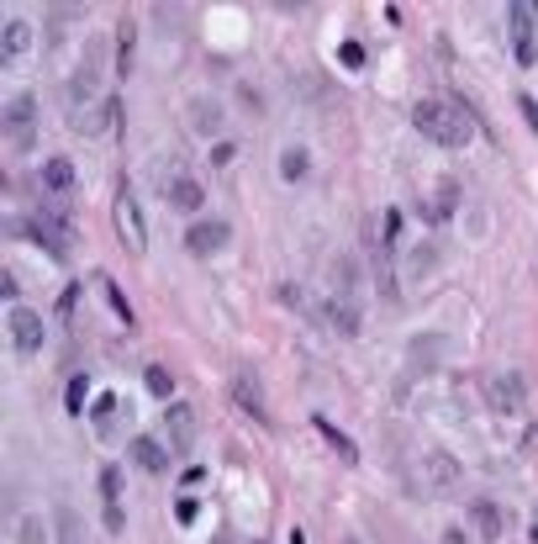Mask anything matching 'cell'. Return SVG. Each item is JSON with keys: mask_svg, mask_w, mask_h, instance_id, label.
<instances>
[{"mask_svg": "<svg viewBox=\"0 0 538 544\" xmlns=\"http://www.w3.org/2000/svg\"><path fill=\"white\" fill-rule=\"evenodd\" d=\"M422 476H427V491H433V497H449V491L459 486V460L443 455V449H433L427 465H422Z\"/></svg>", "mask_w": 538, "mask_h": 544, "instance_id": "obj_6", "label": "cell"}, {"mask_svg": "<svg viewBox=\"0 0 538 544\" xmlns=\"http://www.w3.org/2000/svg\"><path fill=\"white\" fill-rule=\"evenodd\" d=\"M291 544H306V540H301V534H291Z\"/></svg>", "mask_w": 538, "mask_h": 544, "instance_id": "obj_32", "label": "cell"}, {"mask_svg": "<svg viewBox=\"0 0 538 544\" xmlns=\"http://www.w3.org/2000/svg\"><path fill=\"white\" fill-rule=\"evenodd\" d=\"M164 196H170V206H179V212H201V201H206V190L190 180V175L170 180V185H164Z\"/></svg>", "mask_w": 538, "mask_h": 544, "instance_id": "obj_12", "label": "cell"}, {"mask_svg": "<svg viewBox=\"0 0 538 544\" xmlns=\"http://www.w3.org/2000/svg\"><path fill=\"white\" fill-rule=\"evenodd\" d=\"M338 63H343V69H364V48H359V43H343V48H338Z\"/></svg>", "mask_w": 538, "mask_h": 544, "instance_id": "obj_27", "label": "cell"}, {"mask_svg": "<svg viewBox=\"0 0 538 544\" xmlns=\"http://www.w3.org/2000/svg\"><path fill=\"white\" fill-rule=\"evenodd\" d=\"M59 544H85V534H79V518H74V513H59Z\"/></svg>", "mask_w": 538, "mask_h": 544, "instance_id": "obj_22", "label": "cell"}, {"mask_svg": "<svg viewBox=\"0 0 538 544\" xmlns=\"http://www.w3.org/2000/svg\"><path fill=\"white\" fill-rule=\"evenodd\" d=\"M470 523H476L480 540H501V507L496 502H476L470 507Z\"/></svg>", "mask_w": 538, "mask_h": 544, "instance_id": "obj_15", "label": "cell"}, {"mask_svg": "<svg viewBox=\"0 0 538 544\" xmlns=\"http://www.w3.org/2000/svg\"><path fill=\"white\" fill-rule=\"evenodd\" d=\"M375 233H380V239H385V243H396V233H401V212L391 206V212H385V217L375 222Z\"/></svg>", "mask_w": 538, "mask_h": 544, "instance_id": "obj_24", "label": "cell"}, {"mask_svg": "<svg viewBox=\"0 0 538 544\" xmlns=\"http://www.w3.org/2000/svg\"><path fill=\"white\" fill-rule=\"evenodd\" d=\"M112 217H117L121 243H127L132 254H143V248H148V233H143V212H137L132 190H117V201H112Z\"/></svg>", "mask_w": 538, "mask_h": 544, "instance_id": "obj_4", "label": "cell"}, {"mask_svg": "<svg viewBox=\"0 0 538 544\" xmlns=\"http://www.w3.org/2000/svg\"><path fill=\"white\" fill-rule=\"evenodd\" d=\"M412 121H418V132L427 143H438V148H465L470 138H476V117L459 106V101H449V96H427L412 106Z\"/></svg>", "mask_w": 538, "mask_h": 544, "instance_id": "obj_1", "label": "cell"}, {"mask_svg": "<svg viewBox=\"0 0 538 544\" xmlns=\"http://www.w3.org/2000/svg\"><path fill=\"white\" fill-rule=\"evenodd\" d=\"M132 460H137L148 476H164V471H170V455H164V444H159V439H143V433L132 439Z\"/></svg>", "mask_w": 538, "mask_h": 544, "instance_id": "obj_9", "label": "cell"}, {"mask_svg": "<svg viewBox=\"0 0 538 544\" xmlns=\"http://www.w3.org/2000/svg\"><path fill=\"white\" fill-rule=\"evenodd\" d=\"M228 239H233V233H228V222H195V228L185 233V248H190L195 259H211V254H222V248H228Z\"/></svg>", "mask_w": 538, "mask_h": 544, "instance_id": "obj_7", "label": "cell"}, {"mask_svg": "<svg viewBox=\"0 0 538 544\" xmlns=\"http://www.w3.org/2000/svg\"><path fill=\"white\" fill-rule=\"evenodd\" d=\"M27 48H32V27H27V21H5L0 54H5V59H27Z\"/></svg>", "mask_w": 538, "mask_h": 544, "instance_id": "obj_14", "label": "cell"}, {"mask_svg": "<svg viewBox=\"0 0 538 544\" xmlns=\"http://www.w3.org/2000/svg\"><path fill=\"white\" fill-rule=\"evenodd\" d=\"M485 391H491V407L496 413H523V375H491L485 381Z\"/></svg>", "mask_w": 538, "mask_h": 544, "instance_id": "obj_8", "label": "cell"}, {"mask_svg": "<svg viewBox=\"0 0 538 544\" xmlns=\"http://www.w3.org/2000/svg\"><path fill=\"white\" fill-rule=\"evenodd\" d=\"M21 544H43V518H21Z\"/></svg>", "mask_w": 538, "mask_h": 544, "instance_id": "obj_28", "label": "cell"}, {"mask_svg": "<svg viewBox=\"0 0 538 544\" xmlns=\"http://www.w3.org/2000/svg\"><path fill=\"white\" fill-rule=\"evenodd\" d=\"M280 175H286V180H301V175H306V148H286V154H280Z\"/></svg>", "mask_w": 538, "mask_h": 544, "instance_id": "obj_19", "label": "cell"}, {"mask_svg": "<svg viewBox=\"0 0 538 544\" xmlns=\"http://www.w3.org/2000/svg\"><path fill=\"white\" fill-rule=\"evenodd\" d=\"M507 32H512V59L517 69H534L538 54H534V5H507Z\"/></svg>", "mask_w": 538, "mask_h": 544, "instance_id": "obj_3", "label": "cell"}, {"mask_svg": "<svg viewBox=\"0 0 538 544\" xmlns=\"http://www.w3.org/2000/svg\"><path fill=\"white\" fill-rule=\"evenodd\" d=\"M112 413H117V397H95V423H112Z\"/></svg>", "mask_w": 538, "mask_h": 544, "instance_id": "obj_29", "label": "cell"}, {"mask_svg": "<svg viewBox=\"0 0 538 544\" xmlns=\"http://www.w3.org/2000/svg\"><path fill=\"white\" fill-rule=\"evenodd\" d=\"M143 381H148V391H153V397H175V375H170L164 364H148V375H143Z\"/></svg>", "mask_w": 538, "mask_h": 544, "instance_id": "obj_18", "label": "cell"}, {"mask_svg": "<svg viewBox=\"0 0 538 544\" xmlns=\"http://www.w3.org/2000/svg\"><path fill=\"white\" fill-rule=\"evenodd\" d=\"M43 185H48V190H74V164H69V159H48V170H43Z\"/></svg>", "mask_w": 538, "mask_h": 544, "instance_id": "obj_17", "label": "cell"}, {"mask_svg": "<svg viewBox=\"0 0 538 544\" xmlns=\"http://www.w3.org/2000/svg\"><path fill=\"white\" fill-rule=\"evenodd\" d=\"M233 397H238V407L248 413V418H259V423H264V397H259V381H253L248 370L233 375Z\"/></svg>", "mask_w": 538, "mask_h": 544, "instance_id": "obj_10", "label": "cell"}, {"mask_svg": "<svg viewBox=\"0 0 538 544\" xmlns=\"http://www.w3.org/2000/svg\"><path fill=\"white\" fill-rule=\"evenodd\" d=\"M317 433H322V439H327V449H333V455H338V460H343V465H354V460H359L354 439H349V433H338V428L327 423V418H317Z\"/></svg>", "mask_w": 538, "mask_h": 544, "instance_id": "obj_16", "label": "cell"}, {"mask_svg": "<svg viewBox=\"0 0 538 544\" xmlns=\"http://www.w3.org/2000/svg\"><path fill=\"white\" fill-rule=\"evenodd\" d=\"M106 529H112V534H121V507H117V502H106Z\"/></svg>", "mask_w": 538, "mask_h": 544, "instance_id": "obj_30", "label": "cell"}, {"mask_svg": "<svg viewBox=\"0 0 538 544\" xmlns=\"http://www.w3.org/2000/svg\"><path fill=\"white\" fill-rule=\"evenodd\" d=\"M106 302H112V312H117L121 322H132V306H127V297H121V286H112V280H106Z\"/></svg>", "mask_w": 538, "mask_h": 544, "instance_id": "obj_25", "label": "cell"}, {"mask_svg": "<svg viewBox=\"0 0 538 544\" xmlns=\"http://www.w3.org/2000/svg\"><path fill=\"white\" fill-rule=\"evenodd\" d=\"M101 491H106V502H117V497H121V471H117V465H106V471H101Z\"/></svg>", "mask_w": 538, "mask_h": 544, "instance_id": "obj_26", "label": "cell"}, {"mask_svg": "<svg viewBox=\"0 0 538 544\" xmlns=\"http://www.w3.org/2000/svg\"><path fill=\"white\" fill-rule=\"evenodd\" d=\"M327 312H333V328H338V333H359V317H354V306L333 302V306H327Z\"/></svg>", "mask_w": 538, "mask_h": 544, "instance_id": "obj_21", "label": "cell"}, {"mask_svg": "<svg viewBox=\"0 0 538 544\" xmlns=\"http://www.w3.org/2000/svg\"><path fill=\"white\" fill-rule=\"evenodd\" d=\"M43 317L32 312V306H11V344H16V355H37L43 349Z\"/></svg>", "mask_w": 538, "mask_h": 544, "instance_id": "obj_5", "label": "cell"}, {"mask_svg": "<svg viewBox=\"0 0 538 544\" xmlns=\"http://www.w3.org/2000/svg\"><path fill=\"white\" fill-rule=\"evenodd\" d=\"M117 54H121L117 69H121V74H132V21H121V27H117Z\"/></svg>", "mask_w": 538, "mask_h": 544, "instance_id": "obj_20", "label": "cell"}, {"mask_svg": "<svg viewBox=\"0 0 538 544\" xmlns=\"http://www.w3.org/2000/svg\"><path fill=\"white\" fill-rule=\"evenodd\" d=\"M454 201H459V185H454V180H438L433 201L422 196V217H427V222H443V217L454 212Z\"/></svg>", "mask_w": 538, "mask_h": 544, "instance_id": "obj_11", "label": "cell"}, {"mask_svg": "<svg viewBox=\"0 0 538 544\" xmlns=\"http://www.w3.org/2000/svg\"><path fill=\"white\" fill-rule=\"evenodd\" d=\"M164 433H170V444L185 449V444H190V433H195V413H190L185 402H175V407L164 413Z\"/></svg>", "mask_w": 538, "mask_h": 544, "instance_id": "obj_13", "label": "cell"}, {"mask_svg": "<svg viewBox=\"0 0 538 544\" xmlns=\"http://www.w3.org/2000/svg\"><path fill=\"white\" fill-rule=\"evenodd\" d=\"M85 391H90V381H85V375H74V381H69V397H63V407H69V413H79V407H85Z\"/></svg>", "mask_w": 538, "mask_h": 544, "instance_id": "obj_23", "label": "cell"}, {"mask_svg": "<svg viewBox=\"0 0 538 544\" xmlns=\"http://www.w3.org/2000/svg\"><path fill=\"white\" fill-rule=\"evenodd\" d=\"M5 138H11V148H32L37 143V101L32 96H11L5 101Z\"/></svg>", "mask_w": 538, "mask_h": 544, "instance_id": "obj_2", "label": "cell"}, {"mask_svg": "<svg viewBox=\"0 0 538 544\" xmlns=\"http://www.w3.org/2000/svg\"><path fill=\"white\" fill-rule=\"evenodd\" d=\"M523 117H528V127L538 132V101H523Z\"/></svg>", "mask_w": 538, "mask_h": 544, "instance_id": "obj_31", "label": "cell"}]
</instances>
